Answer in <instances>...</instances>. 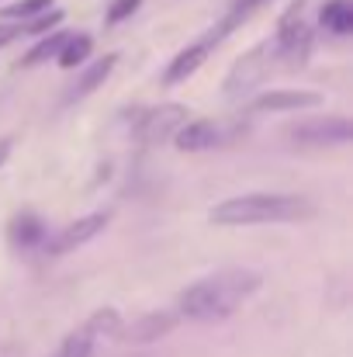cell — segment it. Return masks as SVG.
<instances>
[{
  "label": "cell",
  "instance_id": "obj_1",
  "mask_svg": "<svg viewBox=\"0 0 353 357\" xmlns=\"http://www.w3.org/2000/svg\"><path fill=\"white\" fill-rule=\"evenodd\" d=\"M260 284H263L260 271L226 267V271H219L212 278H201V281L187 284L177 295V316L180 319H194V323H222L249 295L260 291Z\"/></svg>",
  "mask_w": 353,
  "mask_h": 357
},
{
  "label": "cell",
  "instance_id": "obj_2",
  "mask_svg": "<svg viewBox=\"0 0 353 357\" xmlns=\"http://www.w3.org/2000/svg\"><path fill=\"white\" fill-rule=\"evenodd\" d=\"M315 205L305 195H270V191H253V195H235L219 202L208 219L215 226H256V222H301L312 219Z\"/></svg>",
  "mask_w": 353,
  "mask_h": 357
},
{
  "label": "cell",
  "instance_id": "obj_3",
  "mask_svg": "<svg viewBox=\"0 0 353 357\" xmlns=\"http://www.w3.org/2000/svg\"><path fill=\"white\" fill-rule=\"evenodd\" d=\"M277 59H281V52H277V42H274V38L256 42L249 52H242L233 63V70H229V77H226V94L235 98V94H246L249 87H256V84L277 66Z\"/></svg>",
  "mask_w": 353,
  "mask_h": 357
},
{
  "label": "cell",
  "instance_id": "obj_4",
  "mask_svg": "<svg viewBox=\"0 0 353 357\" xmlns=\"http://www.w3.org/2000/svg\"><path fill=\"white\" fill-rule=\"evenodd\" d=\"M187 115H191L187 105H177V101L156 105V108H149V112H142V115L135 119V139H139L142 146H159V142L173 139V135L191 121Z\"/></svg>",
  "mask_w": 353,
  "mask_h": 357
},
{
  "label": "cell",
  "instance_id": "obj_5",
  "mask_svg": "<svg viewBox=\"0 0 353 357\" xmlns=\"http://www.w3.org/2000/svg\"><path fill=\"white\" fill-rule=\"evenodd\" d=\"M108 222H111V215H108V212H91V215H84V219H77V222L63 226V229H59V236L45 243V253H49V257L73 253L77 246H84V243H91L94 236H101V233L108 229Z\"/></svg>",
  "mask_w": 353,
  "mask_h": 357
},
{
  "label": "cell",
  "instance_id": "obj_6",
  "mask_svg": "<svg viewBox=\"0 0 353 357\" xmlns=\"http://www.w3.org/2000/svg\"><path fill=\"white\" fill-rule=\"evenodd\" d=\"M177 323H180V316L170 312V309L146 312V316H139V319H132V323H121L115 340H121V344H156V340H163L166 333H173Z\"/></svg>",
  "mask_w": 353,
  "mask_h": 357
},
{
  "label": "cell",
  "instance_id": "obj_7",
  "mask_svg": "<svg viewBox=\"0 0 353 357\" xmlns=\"http://www.w3.org/2000/svg\"><path fill=\"white\" fill-rule=\"evenodd\" d=\"M288 135L298 142H308V146H340V142H350L353 125L343 115H333V119H312L301 121V125H291Z\"/></svg>",
  "mask_w": 353,
  "mask_h": 357
},
{
  "label": "cell",
  "instance_id": "obj_8",
  "mask_svg": "<svg viewBox=\"0 0 353 357\" xmlns=\"http://www.w3.org/2000/svg\"><path fill=\"white\" fill-rule=\"evenodd\" d=\"M322 94L319 91H295V87H277L263 91L260 98L249 101V112H301V108H319Z\"/></svg>",
  "mask_w": 353,
  "mask_h": 357
},
{
  "label": "cell",
  "instance_id": "obj_9",
  "mask_svg": "<svg viewBox=\"0 0 353 357\" xmlns=\"http://www.w3.org/2000/svg\"><path fill=\"white\" fill-rule=\"evenodd\" d=\"M226 132L219 121H208V119H198V121H187L177 135H173V146L180 153H205V149H215L222 146Z\"/></svg>",
  "mask_w": 353,
  "mask_h": 357
},
{
  "label": "cell",
  "instance_id": "obj_10",
  "mask_svg": "<svg viewBox=\"0 0 353 357\" xmlns=\"http://www.w3.org/2000/svg\"><path fill=\"white\" fill-rule=\"evenodd\" d=\"M212 49H215V42L212 38H201V42H191L187 49H180L173 59H170V66H166V73H163V84H184L187 77H194L201 66H205V59L212 56Z\"/></svg>",
  "mask_w": 353,
  "mask_h": 357
},
{
  "label": "cell",
  "instance_id": "obj_11",
  "mask_svg": "<svg viewBox=\"0 0 353 357\" xmlns=\"http://www.w3.org/2000/svg\"><path fill=\"white\" fill-rule=\"evenodd\" d=\"M115 66H118V52H108L104 59H97L77 84H73V91H66V105H73V101H84V98H91L97 87H104V80L115 73Z\"/></svg>",
  "mask_w": 353,
  "mask_h": 357
},
{
  "label": "cell",
  "instance_id": "obj_12",
  "mask_svg": "<svg viewBox=\"0 0 353 357\" xmlns=\"http://www.w3.org/2000/svg\"><path fill=\"white\" fill-rule=\"evenodd\" d=\"M7 239H10V246L31 250V246L45 243V222H42L35 212H17V215L7 222Z\"/></svg>",
  "mask_w": 353,
  "mask_h": 357
},
{
  "label": "cell",
  "instance_id": "obj_13",
  "mask_svg": "<svg viewBox=\"0 0 353 357\" xmlns=\"http://www.w3.org/2000/svg\"><path fill=\"white\" fill-rule=\"evenodd\" d=\"M66 31L63 28H56V31H49V35H42L21 59H17V70H31V66H42V63H49V59H56L59 56V49L66 45Z\"/></svg>",
  "mask_w": 353,
  "mask_h": 357
},
{
  "label": "cell",
  "instance_id": "obj_14",
  "mask_svg": "<svg viewBox=\"0 0 353 357\" xmlns=\"http://www.w3.org/2000/svg\"><path fill=\"white\" fill-rule=\"evenodd\" d=\"M263 3H267V0H235L233 7H229V14H226V17L219 21V28H215V31H212L208 38H212V42L219 45L222 38H229V35H233L235 28H242V24H246V21H249V17H253V14H256L260 7H263Z\"/></svg>",
  "mask_w": 353,
  "mask_h": 357
},
{
  "label": "cell",
  "instance_id": "obj_15",
  "mask_svg": "<svg viewBox=\"0 0 353 357\" xmlns=\"http://www.w3.org/2000/svg\"><path fill=\"white\" fill-rule=\"evenodd\" d=\"M319 21L333 35H350L353 31V3L350 0H326L319 10Z\"/></svg>",
  "mask_w": 353,
  "mask_h": 357
},
{
  "label": "cell",
  "instance_id": "obj_16",
  "mask_svg": "<svg viewBox=\"0 0 353 357\" xmlns=\"http://www.w3.org/2000/svg\"><path fill=\"white\" fill-rule=\"evenodd\" d=\"M91 52H94V38L80 31V35H70V38H66V45L59 49L56 63H59L63 70H77V66H84V63L91 59Z\"/></svg>",
  "mask_w": 353,
  "mask_h": 357
},
{
  "label": "cell",
  "instance_id": "obj_17",
  "mask_svg": "<svg viewBox=\"0 0 353 357\" xmlns=\"http://www.w3.org/2000/svg\"><path fill=\"white\" fill-rule=\"evenodd\" d=\"M94 344H97V337H94L87 326H80V330H73V333L59 344V351L52 357H91L94 354Z\"/></svg>",
  "mask_w": 353,
  "mask_h": 357
},
{
  "label": "cell",
  "instance_id": "obj_18",
  "mask_svg": "<svg viewBox=\"0 0 353 357\" xmlns=\"http://www.w3.org/2000/svg\"><path fill=\"white\" fill-rule=\"evenodd\" d=\"M121 316H118V309H111V305H104V309H97L84 326L94 333V337H118V330H121Z\"/></svg>",
  "mask_w": 353,
  "mask_h": 357
},
{
  "label": "cell",
  "instance_id": "obj_19",
  "mask_svg": "<svg viewBox=\"0 0 353 357\" xmlns=\"http://www.w3.org/2000/svg\"><path fill=\"white\" fill-rule=\"evenodd\" d=\"M52 7V0H17V3H7L3 7V17L7 21H28V17H38Z\"/></svg>",
  "mask_w": 353,
  "mask_h": 357
},
{
  "label": "cell",
  "instance_id": "obj_20",
  "mask_svg": "<svg viewBox=\"0 0 353 357\" xmlns=\"http://www.w3.org/2000/svg\"><path fill=\"white\" fill-rule=\"evenodd\" d=\"M139 7H142V0H115V3L108 7L104 21H108V24H121V21H125V17H132Z\"/></svg>",
  "mask_w": 353,
  "mask_h": 357
},
{
  "label": "cell",
  "instance_id": "obj_21",
  "mask_svg": "<svg viewBox=\"0 0 353 357\" xmlns=\"http://www.w3.org/2000/svg\"><path fill=\"white\" fill-rule=\"evenodd\" d=\"M17 38H24V35H21V21H3V24H0V49H7V45L17 42Z\"/></svg>",
  "mask_w": 353,
  "mask_h": 357
},
{
  "label": "cell",
  "instance_id": "obj_22",
  "mask_svg": "<svg viewBox=\"0 0 353 357\" xmlns=\"http://www.w3.org/2000/svg\"><path fill=\"white\" fill-rule=\"evenodd\" d=\"M10 149H14V139H10V135H3V139H0V167L7 163V156H10Z\"/></svg>",
  "mask_w": 353,
  "mask_h": 357
}]
</instances>
